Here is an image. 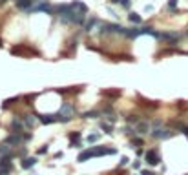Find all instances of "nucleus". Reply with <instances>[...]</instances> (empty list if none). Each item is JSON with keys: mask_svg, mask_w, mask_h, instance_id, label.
<instances>
[{"mask_svg": "<svg viewBox=\"0 0 188 175\" xmlns=\"http://www.w3.org/2000/svg\"><path fill=\"white\" fill-rule=\"evenodd\" d=\"M73 113H75V108L69 102H64L60 106V110L57 111V122H69L71 117H73Z\"/></svg>", "mask_w": 188, "mask_h": 175, "instance_id": "f257e3e1", "label": "nucleus"}, {"mask_svg": "<svg viewBox=\"0 0 188 175\" xmlns=\"http://www.w3.org/2000/svg\"><path fill=\"white\" fill-rule=\"evenodd\" d=\"M90 153H91V159H95V157H102V155H115L117 150L106 148V146H93V148H90Z\"/></svg>", "mask_w": 188, "mask_h": 175, "instance_id": "f03ea898", "label": "nucleus"}, {"mask_svg": "<svg viewBox=\"0 0 188 175\" xmlns=\"http://www.w3.org/2000/svg\"><path fill=\"white\" fill-rule=\"evenodd\" d=\"M150 135H152L154 139H157V141H166V139H170V137L174 135V131L168 130V128H154V130L150 131Z\"/></svg>", "mask_w": 188, "mask_h": 175, "instance_id": "7ed1b4c3", "label": "nucleus"}, {"mask_svg": "<svg viewBox=\"0 0 188 175\" xmlns=\"http://www.w3.org/2000/svg\"><path fill=\"white\" fill-rule=\"evenodd\" d=\"M53 11L55 9L49 5V2H38V4L31 5V9L27 13H49V15H53Z\"/></svg>", "mask_w": 188, "mask_h": 175, "instance_id": "20e7f679", "label": "nucleus"}, {"mask_svg": "<svg viewBox=\"0 0 188 175\" xmlns=\"http://www.w3.org/2000/svg\"><path fill=\"white\" fill-rule=\"evenodd\" d=\"M179 38H181V33H177V31H165V33H161V37H159V40H165V42H168V44H172V46H176Z\"/></svg>", "mask_w": 188, "mask_h": 175, "instance_id": "39448f33", "label": "nucleus"}, {"mask_svg": "<svg viewBox=\"0 0 188 175\" xmlns=\"http://www.w3.org/2000/svg\"><path fill=\"white\" fill-rule=\"evenodd\" d=\"M144 159H146V163H148L150 166H157V164L161 163V155H159V152H157L155 148L148 150V152L144 153Z\"/></svg>", "mask_w": 188, "mask_h": 175, "instance_id": "423d86ee", "label": "nucleus"}, {"mask_svg": "<svg viewBox=\"0 0 188 175\" xmlns=\"http://www.w3.org/2000/svg\"><path fill=\"white\" fill-rule=\"evenodd\" d=\"M13 157H0V175H9L13 172Z\"/></svg>", "mask_w": 188, "mask_h": 175, "instance_id": "0eeeda50", "label": "nucleus"}, {"mask_svg": "<svg viewBox=\"0 0 188 175\" xmlns=\"http://www.w3.org/2000/svg\"><path fill=\"white\" fill-rule=\"evenodd\" d=\"M5 144L9 146H24V139H22V133H11L4 139Z\"/></svg>", "mask_w": 188, "mask_h": 175, "instance_id": "6e6552de", "label": "nucleus"}, {"mask_svg": "<svg viewBox=\"0 0 188 175\" xmlns=\"http://www.w3.org/2000/svg\"><path fill=\"white\" fill-rule=\"evenodd\" d=\"M24 122H22V119H13L11 121V131L13 133H24Z\"/></svg>", "mask_w": 188, "mask_h": 175, "instance_id": "1a4fd4ad", "label": "nucleus"}, {"mask_svg": "<svg viewBox=\"0 0 188 175\" xmlns=\"http://www.w3.org/2000/svg\"><path fill=\"white\" fill-rule=\"evenodd\" d=\"M20 119H22V122H24V126H26L27 130H33V128L37 126V117H31V115H22Z\"/></svg>", "mask_w": 188, "mask_h": 175, "instance_id": "9d476101", "label": "nucleus"}, {"mask_svg": "<svg viewBox=\"0 0 188 175\" xmlns=\"http://www.w3.org/2000/svg\"><path fill=\"white\" fill-rule=\"evenodd\" d=\"M37 163H38V161H37V157H24V159H22V163H20V166H22V170H31Z\"/></svg>", "mask_w": 188, "mask_h": 175, "instance_id": "9b49d317", "label": "nucleus"}, {"mask_svg": "<svg viewBox=\"0 0 188 175\" xmlns=\"http://www.w3.org/2000/svg\"><path fill=\"white\" fill-rule=\"evenodd\" d=\"M150 128H152L150 122H139V124L135 126V133H137V135H146V133L150 131Z\"/></svg>", "mask_w": 188, "mask_h": 175, "instance_id": "f8f14e48", "label": "nucleus"}, {"mask_svg": "<svg viewBox=\"0 0 188 175\" xmlns=\"http://www.w3.org/2000/svg\"><path fill=\"white\" fill-rule=\"evenodd\" d=\"M71 5H73V9H75V11H79V13H82V15H86V13H88V5H86L84 2H80V0H73V2H71Z\"/></svg>", "mask_w": 188, "mask_h": 175, "instance_id": "ddd939ff", "label": "nucleus"}, {"mask_svg": "<svg viewBox=\"0 0 188 175\" xmlns=\"http://www.w3.org/2000/svg\"><path fill=\"white\" fill-rule=\"evenodd\" d=\"M15 4H16L18 9H22V11H29L31 5H33L35 2H33V0H15Z\"/></svg>", "mask_w": 188, "mask_h": 175, "instance_id": "4468645a", "label": "nucleus"}, {"mask_svg": "<svg viewBox=\"0 0 188 175\" xmlns=\"http://www.w3.org/2000/svg\"><path fill=\"white\" fill-rule=\"evenodd\" d=\"M38 121H40L42 124H53V122H57V115H51V113H48V115H38Z\"/></svg>", "mask_w": 188, "mask_h": 175, "instance_id": "2eb2a0df", "label": "nucleus"}, {"mask_svg": "<svg viewBox=\"0 0 188 175\" xmlns=\"http://www.w3.org/2000/svg\"><path fill=\"white\" fill-rule=\"evenodd\" d=\"M97 24H99V18H97V16H90V20L84 24V29L90 33V31H93V27H95Z\"/></svg>", "mask_w": 188, "mask_h": 175, "instance_id": "dca6fc26", "label": "nucleus"}, {"mask_svg": "<svg viewBox=\"0 0 188 175\" xmlns=\"http://www.w3.org/2000/svg\"><path fill=\"white\" fill-rule=\"evenodd\" d=\"M110 33H113V24L102 22V24H101V35L104 37V35H110Z\"/></svg>", "mask_w": 188, "mask_h": 175, "instance_id": "f3484780", "label": "nucleus"}, {"mask_svg": "<svg viewBox=\"0 0 188 175\" xmlns=\"http://www.w3.org/2000/svg\"><path fill=\"white\" fill-rule=\"evenodd\" d=\"M0 155H2V157H13L11 146H9V144H5V142H2V144H0Z\"/></svg>", "mask_w": 188, "mask_h": 175, "instance_id": "a211bd4d", "label": "nucleus"}, {"mask_svg": "<svg viewBox=\"0 0 188 175\" xmlns=\"http://www.w3.org/2000/svg\"><path fill=\"white\" fill-rule=\"evenodd\" d=\"M126 37H128V38H137V37H141V27H130V29H126Z\"/></svg>", "mask_w": 188, "mask_h": 175, "instance_id": "6ab92c4d", "label": "nucleus"}, {"mask_svg": "<svg viewBox=\"0 0 188 175\" xmlns=\"http://www.w3.org/2000/svg\"><path fill=\"white\" fill-rule=\"evenodd\" d=\"M88 159H91V153H90V150H82V152L79 153V157H77V163H86Z\"/></svg>", "mask_w": 188, "mask_h": 175, "instance_id": "aec40b11", "label": "nucleus"}, {"mask_svg": "<svg viewBox=\"0 0 188 175\" xmlns=\"http://www.w3.org/2000/svg\"><path fill=\"white\" fill-rule=\"evenodd\" d=\"M128 18H130L132 24H141V22H143V16H141L139 13H135V11H132V13L128 15Z\"/></svg>", "mask_w": 188, "mask_h": 175, "instance_id": "412c9836", "label": "nucleus"}, {"mask_svg": "<svg viewBox=\"0 0 188 175\" xmlns=\"http://www.w3.org/2000/svg\"><path fill=\"white\" fill-rule=\"evenodd\" d=\"M99 115H102V113L97 111V110H90V111H84V113H82V119H97Z\"/></svg>", "mask_w": 188, "mask_h": 175, "instance_id": "4be33fe9", "label": "nucleus"}, {"mask_svg": "<svg viewBox=\"0 0 188 175\" xmlns=\"http://www.w3.org/2000/svg\"><path fill=\"white\" fill-rule=\"evenodd\" d=\"M101 130H102L104 133H108V135H112V133H113V126H112L110 122H106V121H102V122H101Z\"/></svg>", "mask_w": 188, "mask_h": 175, "instance_id": "5701e85b", "label": "nucleus"}, {"mask_svg": "<svg viewBox=\"0 0 188 175\" xmlns=\"http://www.w3.org/2000/svg\"><path fill=\"white\" fill-rule=\"evenodd\" d=\"M99 139H101V133H91V135L86 137V142H88V144H93V142H97Z\"/></svg>", "mask_w": 188, "mask_h": 175, "instance_id": "b1692460", "label": "nucleus"}, {"mask_svg": "<svg viewBox=\"0 0 188 175\" xmlns=\"http://www.w3.org/2000/svg\"><path fill=\"white\" fill-rule=\"evenodd\" d=\"M139 146H143V139H139V137L133 135V139H132V148H139Z\"/></svg>", "mask_w": 188, "mask_h": 175, "instance_id": "393cba45", "label": "nucleus"}, {"mask_svg": "<svg viewBox=\"0 0 188 175\" xmlns=\"http://www.w3.org/2000/svg\"><path fill=\"white\" fill-rule=\"evenodd\" d=\"M48 152H49V144H44V146H40V148L37 150V153H38V155H46Z\"/></svg>", "mask_w": 188, "mask_h": 175, "instance_id": "a878e982", "label": "nucleus"}, {"mask_svg": "<svg viewBox=\"0 0 188 175\" xmlns=\"http://www.w3.org/2000/svg\"><path fill=\"white\" fill-rule=\"evenodd\" d=\"M177 2H179V0H168V9L176 13V11H177Z\"/></svg>", "mask_w": 188, "mask_h": 175, "instance_id": "bb28decb", "label": "nucleus"}, {"mask_svg": "<svg viewBox=\"0 0 188 175\" xmlns=\"http://www.w3.org/2000/svg\"><path fill=\"white\" fill-rule=\"evenodd\" d=\"M26 153H27V148H26V146H22V148H20L18 152H16V157H20V159H24V157H26Z\"/></svg>", "mask_w": 188, "mask_h": 175, "instance_id": "cd10ccee", "label": "nucleus"}, {"mask_svg": "<svg viewBox=\"0 0 188 175\" xmlns=\"http://www.w3.org/2000/svg\"><path fill=\"white\" fill-rule=\"evenodd\" d=\"M22 139H24V144H26V142H29V141L33 139V133H29V131H26V133H22Z\"/></svg>", "mask_w": 188, "mask_h": 175, "instance_id": "c85d7f7f", "label": "nucleus"}, {"mask_svg": "<svg viewBox=\"0 0 188 175\" xmlns=\"http://www.w3.org/2000/svg\"><path fill=\"white\" fill-rule=\"evenodd\" d=\"M128 163H130V159H128V157H121V161H119V166L122 168V166H126Z\"/></svg>", "mask_w": 188, "mask_h": 175, "instance_id": "c756f323", "label": "nucleus"}, {"mask_svg": "<svg viewBox=\"0 0 188 175\" xmlns=\"http://www.w3.org/2000/svg\"><path fill=\"white\" fill-rule=\"evenodd\" d=\"M128 122H130V124H139V117H133V115H132V117H128Z\"/></svg>", "mask_w": 188, "mask_h": 175, "instance_id": "7c9ffc66", "label": "nucleus"}, {"mask_svg": "<svg viewBox=\"0 0 188 175\" xmlns=\"http://www.w3.org/2000/svg\"><path fill=\"white\" fill-rule=\"evenodd\" d=\"M130 5H132V0H124L121 7H124V9H130Z\"/></svg>", "mask_w": 188, "mask_h": 175, "instance_id": "2f4dec72", "label": "nucleus"}, {"mask_svg": "<svg viewBox=\"0 0 188 175\" xmlns=\"http://www.w3.org/2000/svg\"><path fill=\"white\" fill-rule=\"evenodd\" d=\"M132 166H133V170H141V163H139V161H133Z\"/></svg>", "mask_w": 188, "mask_h": 175, "instance_id": "473e14b6", "label": "nucleus"}, {"mask_svg": "<svg viewBox=\"0 0 188 175\" xmlns=\"http://www.w3.org/2000/svg\"><path fill=\"white\" fill-rule=\"evenodd\" d=\"M141 175H155L152 170H141Z\"/></svg>", "mask_w": 188, "mask_h": 175, "instance_id": "72a5a7b5", "label": "nucleus"}, {"mask_svg": "<svg viewBox=\"0 0 188 175\" xmlns=\"http://www.w3.org/2000/svg\"><path fill=\"white\" fill-rule=\"evenodd\" d=\"M122 2H124V0H110V4H113V5H117V4L122 5Z\"/></svg>", "mask_w": 188, "mask_h": 175, "instance_id": "f704fd0d", "label": "nucleus"}, {"mask_svg": "<svg viewBox=\"0 0 188 175\" xmlns=\"http://www.w3.org/2000/svg\"><path fill=\"white\" fill-rule=\"evenodd\" d=\"M64 157V153L62 152H59V153H55V159H62Z\"/></svg>", "mask_w": 188, "mask_h": 175, "instance_id": "c9c22d12", "label": "nucleus"}]
</instances>
